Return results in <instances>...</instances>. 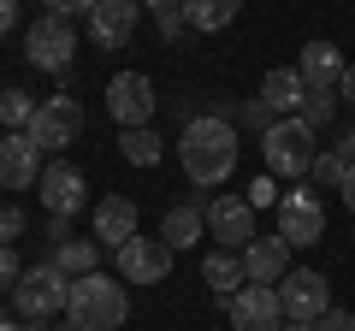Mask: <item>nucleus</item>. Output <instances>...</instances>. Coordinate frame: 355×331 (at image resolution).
Wrapping results in <instances>:
<instances>
[{"label":"nucleus","instance_id":"5","mask_svg":"<svg viewBox=\"0 0 355 331\" xmlns=\"http://www.w3.org/2000/svg\"><path fill=\"white\" fill-rule=\"evenodd\" d=\"M24 53H30V65H36V71H53V77H65V71H71V60H77L71 18H53V12H42L36 24L24 30Z\"/></svg>","mask_w":355,"mask_h":331},{"label":"nucleus","instance_id":"35","mask_svg":"<svg viewBox=\"0 0 355 331\" xmlns=\"http://www.w3.org/2000/svg\"><path fill=\"white\" fill-rule=\"evenodd\" d=\"M12 24H18V0H0V36H12Z\"/></svg>","mask_w":355,"mask_h":331},{"label":"nucleus","instance_id":"30","mask_svg":"<svg viewBox=\"0 0 355 331\" xmlns=\"http://www.w3.org/2000/svg\"><path fill=\"white\" fill-rule=\"evenodd\" d=\"M314 331H355V314H349V307H326Z\"/></svg>","mask_w":355,"mask_h":331},{"label":"nucleus","instance_id":"22","mask_svg":"<svg viewBox=\"0 0 355 331\" xmlns=\"http://www.w3.org/2000/svg\"><path fill=\"white\" fill-rule=\"evenodd\" d=\"M202 278H207V290H214V296H225V302H231V296L249 284V272H243V255H231V249H214V255L202 260Z\"/></svg>","mask_w":355,"mask_h":331},{"label":"nucleus","instance_id":"20","mask_svg":"<svg viewBox=\"0 0 355 331\" xmlns=\"http://www.w3.org/2000/svg\"><path fill=\"white\" fill-rule=\"evenodd\" d=\"M202 231H207V213H202L196 202H178L172 213H166L160 237L172 242V255H184V249H196V242H202Z\"/></svg>","mask_w":355,"mask_h":331},{"label":"nucleus","instance_id":"32","mask_svg":"<svg viewBox=\"0 0 355 331\" xmlns=\"http://www.w3.org/2000/svg\"><path fill=\"white\" fill-rule=\"evenodd\" d=\"M249 202H254V207H266V202L279 207V190H272V178H261V184H254V190H249Z\"/></svg>","mask_w":355,"mask_h":331},{"label":"nucleus","instance_id":"19","mask_svg":"<svg viewBox=\"0 0 355 331\" xmlns=\"http://www.w3.org/2000/svg\"><path fill=\"white\" fill-rule=\"evenodd\" d=\"M296 71H302L308 89H338V77H343V53L331 48V42H308L302 60H296Z\"/></svg>","mask_w":355,"mask_h":331},{"label":"nucleus","instance_id":"31","mask_svg":"<svg viewBox=\"0 0 355 331\" xmlns=\"http://www.w3.org/2000/svg\"><path fill=\"white\" fill-rule=\"evenodd\" d=\"M42 6H48L53 18H89V6H95V0H42Z\"/></svg>","mask_w":355,"mask_h":331},{"label":"nucleus","instance_id":"37","mask_svg":"<svg viewBox=\"0 0 355 331\" xmlns=\"http://www.w3.org/2000/svg\"><path fill=\"white\" fill-rule=\"evenodd\" d=\"M338 195H343V207H349V213H355V166H349V172H343V184H338Z\"/></svg>","mask_w":355,"mask_h":331},{"label":"nucleus","instance_id":"36","mask_svg":"<svg viewBox=\"0 0 355 331\" xmlns=\"http://www.w3.org/2000/svg\"><path fill=\"white\" fill-rule=\"evenodd\" d=\"M338 154H343V166H355V125H343V136H338Z\"/></svg>","mask_w":355,"mask_h":331},{"label":"nucleus","instance_id":"12","mask_svg":"<svg viewBox=\"0 0 355 331\" xmlns=\"http://www.w3.org/2000/svg\"><path fill=\"white\" fill-rule=\"evenodd\" d=\"M237 331H284V307H279V284H243L225 302Z\"/></svg>","mask_w":355,"mask_h":331},{"label":"nucleus","instance_id":"13","mask_svg":"<svg viewBox=\"0 0 355 331\" xmlns=\"http://www.w3.org/2000/svg\"><path fill=\"white\" fill-rule=\"evenodd\" d=\"M42 148L30 142V130H6L0 136V184L6 190H30V184H42Z\"/></svg>","mask_w":355,"mask_h":331},{"label":"nucleus","instance_id":"26","mask_svg":"<svg viewBox=\"0 0 355 331\" xmlns=\"http://www.w3.org/2000/svg\"><path fill=\"white\" fill-rule=\"evenodd\" d=\"M331 107H338V89H308V101H302V113H296V118H302L308 130H320L331 118Z\"/></svg>","mask_w":355,"mask_h":331},{"label":"nucleus","instance_id":"15","mask_svg":"<svg viewBox=\"0 0 355 331\" xmlns=\"http://www.w3.org/2000/svg\"><path fill=\"white\" fill-rule=\"evenodd\" d=\"M42 207H48L53 219L83 213V207H89V184H83V172H77V166H60V160H53L48 172H42Z\"/></svg>","mask_w":355,"mask_h":331},{"label":"nucleus","instance_id":"4","mask_svg":"<svg viewBox=\"0 0 355 331\" xmlns=\"http://www.w3.org/2000/svg\"><path fill=\"white\" fill-rule=\"evenodd\" d=\"M65 302H71V278H65L53 260L24 267V278L12 284V307L24 319H53V314H65Z\"/></svg>","mask_w":355,"mask_h":331},{"label":"nucleus","instance_id":"1","mask_svg":"<svg viewBox=\"0 0 355 331\" xmlns=\"http://www.w3.org/2000/svg\"><path fill=\"white\" fill-rule=\"evenodd\" d=\"M178 160H184V178L202 184V190L225 184L237 172V130H231V118H219V113L190 118L184 136H178Z\"/></svg>","mask_w":355,"mask_h":331},{"label":"nucleus","instance_id":"39","mask_svg":"<svg viewBox=\"0 0 355 331\" xmlns=\"http://www.w3.org/2000/svg\"><path fill=\"white\" fill-rule=\"evenodd\" d=\"M284 331H314V325H302V319H284Z\"/></svg>","mask_w":355,"mask_h":331},{"label":"nucleus","instance_id":"9","mask_svg":"<svg viewBox=\"0 0 355 331\" xmlns=\"http://www.w3.org/2000/svg\"><path fill=\"white\" fill-rule=\"evenodd\" d=\"M279 237L291 249H308V242L326 237V202L314 190H284L279 195Z\"/></svg>","mask_w":355,"mask_h":331},{"label":"nucleus","instance_id":"40","mask_svg":"<svg viewBox=\"0 0 355 331\" xmlns=\"http://www.w3.org/2000/svg\"><path fill=\"white\" fill-rule=\"evenodd\" d=\"M0 190H6V184H0Z\"/></svg>","mask_w":355,"mask_h":331},{"label":"nucleus","instance_id":"18","mask_svg":"<svg viewBox=\"0 0 355 331\" xmlns=\"http://www.w3.org/2000/svg\"><path fill=\"white\" fill-rule=\"evenodd\" d=\"M130 237H137V202H130V195H107V202H95V242L125 249Z\"/></svg>","mask_w":355,"mask_h":331},{"label":"nucleus","instance_id":"33","mask_svg":"<svg viewBox=\"0 0 355 331\" xmlns=\"http://www.w3.org/2000/svg\"><path fill=\"white\" fill-rule=\"evenodd\" d=\"M184 30H190L184 12H160V36H184Z\"/></svg>","mask_w":355,"mask_h":331},{"label":"nucleus","instance_id":"2","mask_svg":"<svg viewBox=\"0 0 355 331\" xmlns=\"http://www.w3.org/2000/svg\"><path fill=\"white\" fill-rule=\"evenodd\" d=\"M65 319H71V331H119V325L130 319L125 278H107V272L71 278V302H65Z\"/></svg>","mask_w":355,"mask_h":331},{"label":"nucleus","instance_id":"16","mask_svg":"<svg viewBox=\"0 0 355 331\" xmlns=\"http://www.w3.org/2000/svg\"><path fill=\"white\" fill-rule=\"evenodd\" d=\"M261 101L272 107L279 118H296V113H302V101H308L302 71H296V65H272V71L261 77Z\"/></svg>","mask_w":355,"mask_h":331},{"label":"nucleus","instance_id":"10","mask_svg":"<svg viewBox=\"0 0 355 331\" xmlns=\"http://www.w3.org/2000/svg\"><path fill=\"white\" fill-rule=\"evenodd\" d=\"M119 278L125 284H166L172 278V242L166 237H130L125 249H119Z\"/></svg>","mask_w":355,"mask_h":331},{"label":"nucleus","instance_id":"25","mask_svg":"<svg viewBox=\"0 0 355 331\" xmlns=\"http://www.w3.org/2000/svg\"><path fill=\"white\" fill-rule=\"evenodd\" d=\"M36 107H42V101H30L24 89H0V125H6V130H30Z\"/></svg>","mask_w":355,"mask_h":331},{"label":"nucleus","instance_id":"27","mask_svg":"<svg viewBox=\"0 0 355 331\" xmlns=\"http://www.w3.org/2000/svg\"><path fill=\"white\" fill-rule=\"evenodd\" d=\"M343 172H349V166H343V154H338V148H331V154H320V160H314V178L326 184V190H338V184H343Z\"/></svg>","mask_w":355,"mask_h":331},{"label":"nucleus","instance_id":"29","mask_svg":"<svg viewBox=\"0 0 355 331\" xmlns=\"http://www.w3.org/2000/svg\"><path fill=\"white\" fill-rule=\"evenodd\" d=\"M18 278H24V267H18V255H12V242H0V290H12Z\"/></svg>","mask_w":355,"mask_h":331},{"label":"nucleus","instance_id":"38","mask_svg":"<svg viewBox=\"0 0 355 331\" xmlns=\"http://www.w3.org/2000/svg\"><path fill=\"white\" fill-rule=\"evenodd\" d=\"M142 6H154V18H160V12H178L184 0H142Z\"/></svg>","mask_w":355,"mask_h":331},{"label":"nucleus","instance_id":"7","mask_svg":"<svg viewBox=\"0 0 355 331\" xmlns=\"http://www.w3.org/2000/svg\"><path fill=\"white\" fill-rule=\"evenodd\" d=\"M77 136H83V107H77L71 95H53V101L36 107V118H30V142H36L42 154H65Z\"/></svg>","mask_w":355,"mask_h":331},{"label":"nucleus","instance_id":"6","mask_svg":"<svg viewBox=\"0 0 355 331\" xmlns=\"http://www.w3.org/2000/svg\"><path fill=\"white\" fill-rule=\"evenodd\" d=\"M279 307H284V319L320 325V314L331 307V284H326V272H314V267H291V272L279 278Z\"/></svg>","mask_w":355,"mask_h":331},{"label":"nucleus","instance_id":"21","mask_svg":"<svg viewBox=\"0 0 355 331\" xmlns=\"http://www.w3.org/2000/svg\"><path fill=\"white\" fill-rule=\"evenodd\" d=\"M178 12H184V24H190L196 36H214V30L237 24V12H243V0H184V6H178Z\"/></svg>","mask_w":355,"mask_h":331},{"label":"nucleus","instance_id":"23","mask_svg":"<svg viewBox=\"0 0 355 331\" xmlns=\"http://www.w3.org/2000/svg\"><path fill=\"white\" fill-rule=\"evenodd\" d=\"M95 260H101V242H95V237H65V242H53V267H60L65 278H89Z\"/></svg>","mask_w":355,"mask_h":331},{"label":"nucleus","instance_id":"14","mask_svg":"<svg viewBox=\"0 0 355 331\" xmlns=\"http://www.w3.org/2000/svg\"><path fill=\"white\" fill-rule=\"evenodd\" d=\"M142 24V0H95L89 6V36L101 48H125Z\"/></svg>","mask_w":355,"mask_h":331},{"label":"nucleus","instance_id":"28","mask_svg":"<svg viewBox=\"0 0 355 331\" xmlns=\"http://www.w3.org/2000/svg\"><path fill=\"white\" fill-rule=\"evenodd\" d=\"M18 231H24V207L0 202V242H18Z\"/></svg>","mask_w":355,"mask_h":331},{"label":"nucleus","instance_id":"17","mask_svg":"<svg viewBox=\"0 0 355 331\" xmlns=\"http://www.w3.org/2000/svg\"><path fill=\"white\" fill-rule=\"evenodd\" d=\"M243 272H249V284H279L291 272V242L284 237H254L243 249Z\"/></svg>","mask_w":355,"mask_h":331},{"label":"nucleus","instance_id":"11","mask_svg":"<svg viewBox=\"0 0 355 331\" xmlns=\"http://www.w3.org/2000/svg\"><path fill=\"white\" fill-rule=\"evenodd\" d=\"M207 237H214L219 249H231V255H243L254 242V202H243V195H214V202H207Z\"/></svg>","mask_w":355,"mask_h":331},{"label":"nucleus","instance_id":"3","mask_svg":"<svg viewBox=\"0 0 355 331\" xmlns=\"http://www.w3.org/2000/svg\"><path fill=\"white\" fill-rule=\"evenodd\" d=\"M261 160H266V172L272 178H308L314 172V160H320V148H314V130L302 125V118H279L272 130H261Z\"/></svg>","mask_w":355,"mask_h":331},{"label":"nucleus","instance_id":"34","mask_svg":"<svg viewBox=\"0 0 355 331\" xmlns=\"http://www.w3.org/2000/svg\"><path fill=\"white\" fill-rule=\"evenodd\" d=\"M338 101L355 107V65H343V77H338Z\"/></svg>","mask_w":355,"mask_h":331},{"label":"nucleus","instance_id":"8","mask_svg":"<svg viewBox=\"0 0 355 331\" xmlns=\"http://www.w3.org/2000/svg\"><path fill=\"white\" fill-rule=\"evenodd\" d=\"M107 118H113L119 130L154 125V83L142 71H119L113 83H107Z\"/></svg>","mask_w":355,"mask_h":331},{"label":"nucleus","instance_id":"24","mask_svg":"<svg viewBox=\"0 0 355 331\" xmlns=\"http://www.w3.org/2000/svg\"><path fill=\"white\" fill-rule=\"evenodd\" d=\"M119 154H125L130 166H160V136H154L148 125H142V130H125V136H119Z\"/></svg>","mask_w":355,"mask_h":331}]
</instances>
